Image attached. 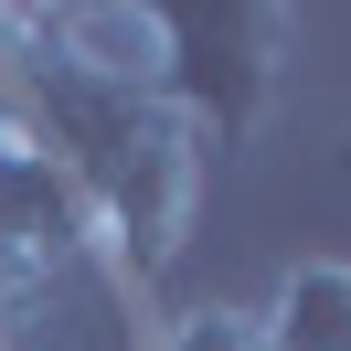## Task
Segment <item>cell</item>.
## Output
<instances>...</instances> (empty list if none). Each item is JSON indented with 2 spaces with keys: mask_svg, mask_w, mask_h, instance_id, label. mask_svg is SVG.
Masks as SVG:
<instances>
[{
  "mask_svg": "<svg viewBox=\"0 0 351 351\" xmlns=\"http://www.w3.org/2000/svg\"><path fill=\"white\" fill-rule=\"evenodd\" d=\"M11 32V86H22V138L64 160V181L96 202L107 223V256L128 266L138 287H160L192 245L202 213V138L192 117L160 86H128V75H96L53 43L43 11H0Z\"/></svg>",
  "mask_w": 351,
  "mask_h": 351,
  "instance_id": "6da1fadb",
  "label": "cell"
},
{
  "mask_svg": "<svg viewBox=\"0 0 351 351\" xmlns=\"http://www.w3.org/2000/svg\"><path fill=\"white\" fill-rule=\"evenodd\" d=\"M160 11V96L192 117V138H245L277 107V64H287V11L266 0H149Z\"/></svg>",
  "mask_w": 351,
  "mask_h": 351,
  "instance_id": "7a4b0ae2",
  "label": "cell"
},
{
  "mask_svg": "<svg viewBox=\"0 0 351 351\" xmlns=\"http://www.w3.org/2000/svg\"><path fill=\"white\" fill-rule=\"evenodd\" d=\"M75 266H117L96 202L64 181V160L32 138H0V287L75 277Z\"/></svg>",
  "mask_w": 351,
  "mask_h": 351,
  "instance_id": "3957f363",
  "label": "cell"
},
{
  "mask_svg": "<svg viewBox=\"0 0 351 351\" xmlns=\"http://www.w3.org/2000/svg\"><path fill=\"white\" fill-rule=\"evenodd\" d=\"M149 351H277V341H266V308H181Z\"/></svg>",
  "mask_w": 351,
  "mask_h": 351,
  "instance_id": "277c9868",
  "label": "cell"
},
{
  "mask_svg": "<svg viewBox=\"0 0 351 351\" xmlns=\"http://www.w3.org/2000/svg\"><path fill=\"white\" fill-rule=\"evenodd\" d=\"M0 138H22V86H11V32H0Z\"/></svg>",
  "mask_w": 351,
  "mask_h": 351,
  "instance_id": "5b68a950",
  "label": "cell"
},
{
  "mask_svg": "<svg viewBox=\"0 0 351 351\" xmlns=\"http://www.w3.org/2000/svg\"><path fill=\"white\" fill-rule=\"evenodd\" d=\"M341 171H351V138H341Z\"/></svg>",
  "mask_w": 351,
  "mask_h": 351,
  "instance_id": "8992f818",
  "label": "cell"
}]
</instances>
